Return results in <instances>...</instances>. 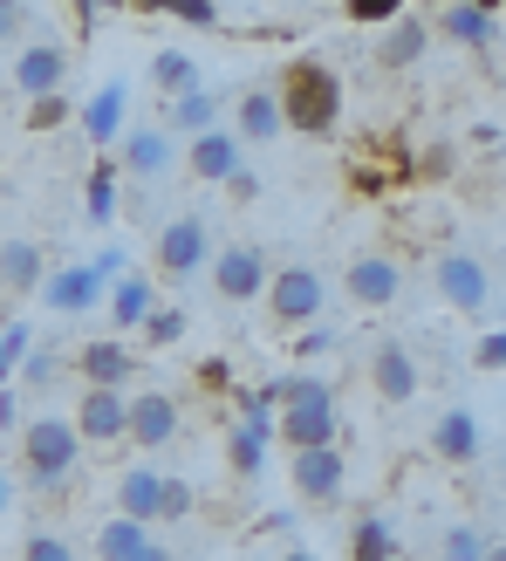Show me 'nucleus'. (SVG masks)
Returning a JSON list of instances; mask_svg holds the SVG:
<instances>
[{"label": "nucleus", "instance_id": "f257e3e1", "mask_svg": "<svg viewBox=\"0 0 506 561\" xmlns=\"http://www.w3.org/2000/svg\"><path fill=\"white\" fill-rule=\"evenodd\" d=\"M274 96H280V124L295 137H329L343 124V76H335L322 55H295V62L280 69Z\"/></svg>", "mask_w": 506, "mask_h": 561}, {"label": "nucleus", "instance_id": "f03ea898", "mask_svg": "<svg viewBox=\"0 0 506 561\" xmlns=\"http://www.w3.org/2000/svg\"><path fill=\"white\" fill-rule=\"evenodd\" d=\"M21 472H27V486H35V493L76 486V472H82V438H76L69 417H55V411L27 417V425H21Z\"/></svg>", "mask_w": 506, "mask_h": 561}, {"label": "nucleus", "instance_id": "7ed1b4c3", "mask_svg": "<svg viewBox=\"0 0 506 561\" xmlns=\"http://www.w3.org/2000/svg\"><path fill=\"white\" fill-rule=\"evenodd\" d=\"M261 301H267V322L274 329H315L322 308H329V280H322V267L288 261V267L267 274V295Z\"/></svg>", "mask_w": 506, "mask_h": 561}, {"label": "nucleus", "instance_id": "20e7f679", "mask_svg": "<svg viewBox=\"0 0 506 561\" xmlns=\"http://www.w3.org/2000/svg\"><path fill=\"white\" fill-rule=\"evenodd\" d=\"M432 288H438V301L452 308V316H493V274H486V261L480 254H465V247H445V254L432 261Z\"/></svg>", "mask_w": 506, "mask_h": 561}, {"label": "nucleus", "instance_id": "39448f33", "mask_svg": "<svg viewBox=\"0 0 506 561\" xmlns=\"http://www.w3.org/2000/svg\"><path fill=\"white\" fill-rule=\"evenodd\" d=\"M151 254H158V274H164V280H192V274L212 261V219H206V213H172V219L158 227V247H151Z\"/></svg>", "mask_w": 506, "mask_h": 561}, {"label": "nucleus", "instance_id": "423d86ee", "mask_svg": "<svg viewBox=\"0 0 506 561\" xmlns=\"http://www.w3.org/2000/svg\"><path fill=\"white\" fill-rule=\"evenodd\" d=\"M267 274H274V261H267V247H253V240H233V247H219L212 254V295L219 301H261L267 295Z\"/></svg>", "mask_w": 506, "mask_h": 561}, {"label": "nucleus", "instance_id": "0eeeda50", "mask_svg": "<svg viewBox=\"0 0 506 561\" xmlns=\"http://www.w3.org/2000/svg\"><path fill=\"white\" fill-rule=\"evenodd\" d=\"M335 432H343V417H335V390L322 383L315 398H301L274 417V438H288V453H315V445H335Z\"/></svg>", "mask_w": 506, "mask_h": 561}, {"label": "nucleus", "instance_id": "6e6552de", "mask_svg": "<svg viewBox=\"0 0 506 561\" xmlns=\"http://www.w3.org/2000/svg\"><path fill=\"white\" fill-rule=\"evenodd\" d=\"M103 295H110V280L90 261L48 267V280H42V308H48V316H90V308H103Z\"/></svg>", "mask_w": 506, "mask_h": 561}, {"label": "nucleus", "instance_id": "1a4fd4ad", "mask_svg": "<svg viewBox=\"0 0 506 561\" xmlns=\"http://www.w3.org/2000/svg\"><path fill=\"white\" fill-rule=\"evenodd\" d=\"M179 158H185V145H179V137H164L158 124H145V130H124V145H117V164H124L130 179H145V185L172 179V172H179Z\"/></svg>", "mask_w": 506, "mask_h": 561}, {"label": "nucleus", "instance_id": "9d476101", "mask_svg": "<svg viewBox=\"0 0 506 561\" xmlns=\"http://www.w3.org/2000/svg\"><path fill=\"white\" fill-rule=\"evenodd\" d=\"M124 438L137 445V453H164V445L179 438V398H172V390H145V398H130Z\"/></svg>", "mask_w": 506, "mask_h": 561}, {"label": "nucleus", "instance_id": "9b49d317", "mask_svg": "<svg viewBox=\"0 0 506 561\" xmlns=\"http://www.w3.org/2000/svg\"><path fill=\"white\" fill-rule=\"evenodd\" d=\"M295 493L308 500V507H335L343 500V480H349V459L343 445H315V453H295Z\"/></svg>", "mask_w": 506, "mask_h": 561}, {"label": "nucleus", "instance_id": "f8f14e48", "mask_svg": "<svg viewBox=\"0 0 506 561\" xmlns=\"http://www.w3.org/2000/svg\"><path fill=\"white\" fill-rule=\"evenodd\" d=\"M124 411H130L124 390H82L76 411H69V425H76V438H82V453H90V445H124Z\"/></svg>", "mask_w": 506, "mask_h": 561}, {"label": "nucleus", "instance_id": "ddd939ff", "mask_svg": "<svg viewBox=\"0 0 506 561\" xmlns=\"http://www.w3.org/2000/svg\"><path fill=\"white\" fill-rule=\"evenodd\" d=\"M62 82H69V48L62 42H27L14 55V90L27 103H42V96H62Z\"/></svg>", "mask_w": 506, "mask_h": 561}, {"label": "nucleus", "instance_id": "4468645a", "mask_svg": "<svg viewBox=\"0 0 506 561\" xmlns=\"http://www.w3.org/2000/svg\"><path fill=\"white\" fill-rule=\"evenodd\" d=\"M179 164H185V172L199 179V185H227V179L240 172V164H246V145H240V137H233L227 124H219V130H206V137H192Z\"/></svg>", "mask_w": 506, "mask_h": 561}, {"label": "nucleus", "instance_id": "2eb2a0df", "mask_svg": "<svg viewBox=\"0 0 506 561\" xmlns=\"http://www.w3.org/2000/svg\"><path fill=\"white\" fill-rule=\"evenodd\" d=\"M343 288H349L356 308H390L404 295V267H398V254H356L349 274H343Z\"/></svg>", "mask_w": 506, "mask_h": 561}, {"label": "nucleus", "instance_id": "dca6fc26", "mask_svg": "<svg viewBox=\"0 0 506 561\" xmlns=\"http://www.w3.org/2000/svg\"><path fill=\"white\" fill-rule=\"evenodd\" d=\"M233 137H240V145H274V137H288L274 82H246V90L233 96Z\"/></svg>", "mask_w": 506, "mask_h": 561}, {"label": "nucleus", "instance_id": "f3484780", "mask_svg": "<svg viewBox=\"0 0 506 561\" xmlns=\"http://www.w3.org/2000/svg\"><path fill=\"white\" fill-rule=\"evenodd\" d=\"M432 35L459 42V48H499V8H472V0H445V8L432 14Z\"/></svg>", "mask_w": 506, "mask_h": 561}, {"label": "nucleus", "instance_id": "a211bd4d", "mask_svg": "<svg viewBox=\"0 0 506 561\" xmlns=\"http://www.w3.org/2000/svg\"><path fill=\"white\" fill-rule=\"evenodd\" d=\"M417 383H425V370H417V356H411L404 343H377V350H370V390H377L390 411L411 404Z\"/></svg>", "mask_w": 506, "mask_h": 561}, {"label": "nucleus", "instance_id": "6ab92c4d", "mask_svg": "<svg viewBox=\"0 0 506 561\" xmlns=\"http://www.w3.org/2000/svg\"><path fill=\"white\" fill-rule=\"evenodd\" d=\"M137 370H145V363H137L117 335H110V343H82L76 350V377H82V390H124Z\"/></svg>", "mask_w": 506, "mask_h": 561}, {"label": "nucleus", "instance_id": "aec40b11", "mask_svg": "<svg viewBox=\"0 0 506 561\" xmlns=\"http://www.w3.org/2000/svg\"><path fill=\"white\" fill-rule=\"evenodd\" d=\"M432 459H445V466H480V411H465V404L438 411L432 417Z\"/></svg>", "mask_w": 506, "mask_h": 561}, {"label": "nucleus", "instance_id": "412c9836", "mask_svg": "<svg viewBox=\"0 0 506 561\" xmlns=\"http://www.w3.org/2000/svg\"><path fill=\"white\" fill-rule=\"evenodd\" d=\"M158 500H164V472L151 459H137L117 472V514L137 520V527H158Z\"/></svg>", "mask_w": 506, "mask_h": 561}, {"label": "nucleus", "instance_id": "4be33fe9", "mask_svg": "<svg viewBox=\"0 0 506 561\" xmlns=\"http://www.w3.org/2000/svg\"><path fill=\"white\" fill-rule=\"evenodd\" d=\"M219 103H227V96H219V90H206V82H199V90H192V96H179V103H164V137H179V145H192V137H206V130H219Z\"/></svg>", "mask_w": 506, "mask_h": 561}, {"label": "nucleus", "instance_id": "5701e85b", "mask_svg": "<svg viewBox=\"0 0 506 561\" xmlns=\"http://www.w3.org/2000/svg\"><path fill=\"white\" fill-rule=\"evenodd\" d=\"M124 110H130V90L124 82H103V90L76 110V124H82L90 145H124Z\"/></svg>", "mask_w": 506, "mask_h": 561}, {"label": "nucleus", "instance_id": "b1692460", "mask_svg": "<svg viewBox=\"0 0 506 561\" xmlns=\"http://www.w3.org/2000/svg\"><path fill=\"white\" fill-rule=\"evenodd\" d=\"M425 48H432V14H398L383 27V42H377V62L383 69H411V62H425Z\"/></svg>", "mask_w": 506, "mask_h": 561}, {"label": "nucleus", "instance_id": "393cba45", "mask_svg": "<svg viewBox=\"0 0 506 561\" xmlns=\"http://www.w3.org/2000/svg\"><path fill=\"white\" fill-rule=\"evenodd\" d=\"M103 308H110V329H145V316L158 308V288H151V274H124V280H110V295H103Z\"/></svg>", "mask_w": 506, "mask_h": 561}, {"label": "nucleus", "instance_id": "a878e982", "mask_svg": "<svg viewBox=\"0 0 506 561\" xmlns=\"http://www.w3.org/2000/svg\"><path fill=\"white\" fill-rule=\"evenodd\" d=\"M42 280H48V261H42L35 240H8V247H0V288H8V295H42Z\"/></svg>", "mask_w": 506, "mask_h": 561}, {"label": "nucleus", "instance_id": "bb28decb", "mask_svg": "<svg viewBox=\"0 0 506 561\" xmlns=\"http://www.w3.org/2000/svg\"><path fill=\"white\" fill-rule=\"evenodd\" d=\"M192 90H199V62H192L185 48H158V55H151V96L179 103V96H192Z\"/></svg>", "mask_w": 506, "mask_h": 561}, {"label": "nucleus", "instance_id": "cd10ccee", "mask_svg": "<svg viewBox=\"0 0 506 561\" xmlns=\"http://www.w3.org/2000/svg\"><path fill=\"white\" fill-rule=\"evenodd\" d=\"M145 541H151V527H137V520H124V514H110L103 527H96V561H137L145 554Z\"/></svg>", "mask_w": 506, "mask_h": 561}, {"label": "nucleus", "instance_id": "c85d7f7f", "mask_svg": "<svg viewBox=\"0 0 506 561\" xmlns=\"http://www.w3.org/2000/svg\"><path fill=\"white\" fill-rule=\"evenodd\" d=\"M349 561H398V527H390V514H363L349 527Z\"/></svg>", "mask_w": 506, "mask_h": 561}, {"label": "nucleus", "instance_id": "c756f323", "mask_svg": "<svg viewBox=\"0 0 506 561\" xmlns=\"http://www.w3.org/2000/svg\"><path fill=\"white\" fill-rule=\"evenodd\" d=\"M117 164H103L96 158V172L82 179V213H90V227H110V219H117Z\"/></svg>", "mask_w": 506, "mask_h": 561}, {"label": "nucleus", "instance_id": "7c9ffc66", "mask_svg": "<svg viewBox=\"0 0 506 561\" xmlns=\"http://www.w3.org/2000/svg\"><path fill=\"white\" fill-rule=\"evenodd\" d=\"M151 14L179 21V27H219V21H227V8H219V0H158Z\"/></svg>", "mask_w": 506, "mask_h": 561}, {"label": "nucleus", "instance_id": "2f4dec72", "mask_svg": "<svg viewBox=\"0 0 506 561\" xmlns=\"http://www.w3.org/2000/svg\"><path fill=\"white\" fill-rule=\"evenodd\" d=\"M438 561H486V535H480V527H465V520H452L438 535Z\"/></svg>", "mask_w": 506, "mask_h": 561}, {"label": "nucleus", "instance_id": "473e14b6", "mask_svg": "<svg viewBox=\"0 0 506 561\" xmlns=\"http://www.w3.org/2000/svg\"><path fill=\"white\" fill-rule=\"evenodd\" d=\"M185 329H192L185 308H164V301H158L151 316H145V343H151V350H172V343H185Z\"/></svg>", "mask_w": 506, "mask_h": 561}, {"label": "nucleus", "instance_id": "72a5a7b5", "mask_svg": "<svg viewBox=\"0 0 506 561\" xmlns=\"http://www.w3.org/2000/svg\"><path fill=\"white\" fill-rule=\"evenodd\" d=\"M21 561H82V548L69 535H55V527H35V535L21 541Z\"/></svg>", "mask_w": 506, "mask_h": 561}, {"label": "nucleus", "instance_id": "f704fd0d", "mask_svg": "<svg viewBox=\"0 0 506 561\" xmlns=\"http://www.w3.org/2000/svg\"><path fill=\"white\" fill-rule=\"evenodd\" d=\"M199 514V493H192V480H172L164 472V500H158V520H192Z\"/></svg>", "mask_w": 506, "mask_h": 561}, {"label": "nucleus", "instance_id": "c9c22d12", "mask_svg": "<svg viewBox=\"0 0 506 561\" xmlns=\"http://www.w3.org/2000/svg\"><path fill=\"white\" fill-rule=\"evenodd\" d=\"M76 117V103L69 96H42V103H27V130H55V124H69Z\"/></svg>", "mask_w": 506, "mask_h": 561}, {"label": "nucleus", "instance_id": "e433bc0d", "mask_svg": "<svg viewBox=\"0 0 506 561\" xmlns=\"http://www.w3.org/2000/svg\"><path fill=\"white\" fill-rule=\"evenodd\" d=\"M398 14H404L398 0H349V21H356V27H390Z\"/></svg>", "mask_w": 506, "mask_h": 561}, {"label": "nucleus", "instance_id": "4c0bfd02", "mask_svg": "<svg viewBox=\"0 0 506 561\" xmlns=\"http://www.w3.org/2000/svg\"><path fill=\"white\" fill-rule=\"evenodd\" d=\"M55 377H62V356H48V350H35V356L21 363V383H27V390H48Z\"/></svg>", "mask_w": 506, "mask_h": 561}, {"label": "nucleus", "instance_id": "58836bf2", "mask_svg": "<svg viewBox=\"0 0 506 561\" xmlns=\"http://www.w3.org/2000/svg\"><path fill=\"white\" fill-rule=\"evenodd\" d=\"M0 356H8L14 370H21L27 356H35V343H27V322H0Z\"/></svg>", "mask_w": 506, "mask_h": 561}, {"label": "nucleus", "instance_id": "ea45409f", "mask_svg": "<svg viewBox=\"0 0 506 561\" xmlns=\"http://www.w3.org/2000/svg\"><path fill=\"white\" fill-rule=\"evenodd\" d=\"M329 350H335V329H322V322H315V329H301V343H295L301 363H315V356H329Z\"/></svg>", "mask_w": 506, "mask_h": 561}, {"label": "nucleus", "instance_id": "a19ab883", "mask_svg": "<svg viewBox=\"0 0 506 561\" xmlns=\"http://www.w3.org/2000/svg\"><path fill=\"white\" fill-rule=\"evenodd\" d=\"M472 363H480V370H506V329L480 335V350H472Z\"/></svg>", "mask_w": 506, "mask_h": 561}, {"label": "nucleus", "instance_id": "79ce46f5", "mask_svg": "<svg viewBox=\"0 0 506 561\" xmlns=\"http://www.w3.org/2000/svg\"><path fill=\"white\" fill-rule=\"evenodd\" d=\"M227 192H233V206H253V199H261V172H253V164H240V172L227 179Z\"/></svg>", "mask_w": 506, "mask_h": 561}, {"label": "nucleus", "instance_id": "37998d69", "mask_svg": "<svg viewBox=\"0 0 506 561\" xmlns=\"http://www.w3.org/2000/svg\"><path fill=\"white\" fill-rule=\"evenodd\" d=\"M27 21H35V8H21V0H0V42H14Z\"/></svg>", "mask_w": 506, "mask_h": 561}, {"label": "nucleus", "instance_id": "c03bdc74", "mask_svg": "<svg viewBox=\"0 0 506 561\" xmlns=\"http://www.w3.org/2000/svg\"><path fill=\"white\" fill-rule=\"evenodd\" d=\"M90 267H96L103 280H124V247H103V254H96Z\"/></svg>", "mask_w": 506, "mask_h": 561}, {"label": "nucleus", "instance_id": "a18cd8bd", "mask_svg": "<svg viewBox=\"0 0 506 561\" xmlns=\"http://www.w3.org/2000/svg\"><path fill=\"white\" fill-rule=\"evenodd\" d=\"M0 432H21V398H14V383L0 390Z\"/></svg>", "mask_w": 506, "mask_h": 561}, {"label": "nucleus", "instance_id": "49530a36", "mask_svg": "<svg viewBox=\"0 0 506 561\" xmlns=\"http://www.w3.org/2000/svg\"><path fill=\"white\" fill-rule=\"evenodd\" d=\"M69 21H76V27H96V21H110V8H103V0H96V8H90V0H76Z\"/></svg>", "mask_w": 506, "mask_h": 561}, {"label": "nucleus", "instance_id": "de8ad7c7", "mask_svg": "<svg viewBox=\"0 0 506 561\" xmlns=\"http://www.w3.org/2000/svg\"><path fill=\"white\" fill-rule=\"evenodd\" d=\"M233 377H227V363H206V370H199V390H227Z\"/></svg>", "mask_w": 506, "mask_h": 561}, {"label": "nucleus", "instance_id": "09e8293b", "mask_svg": "<svg viewBox=\"0 0 506 561\" xmlns=\"http://www.w3.org/2000/svg\"><path fill=\"white\" fill-rule=\"evenodd\" d=\"M137 561H179L172 548H158V541H145V554H137Z\"/></svg>", "mask_w": 506, "mask_h": 561}, {"label": "nucleus", "instance_id": "8fccbe9b", "mask_svg": "<svg viewBox=\"0 0 506 561\" xmlns=\"http://www.w3.org/2000/svg\"><path fill=\"white\" fill-rule=\"evenodd\" d=\"M8 500H14V486H8V472H0V514H8Z\"/></svg>", "mask_w": 506, "mask_h": 561}, {"label": "nucleus", "instance_id": "3c124183", "mask_svg": "<svg viewBox=\"0 0 506 561\" xmlns=\"http://www.w3.org/2000/svg\"><path fill=\"white\" fill-rule=\"evenodd\" d=\"M486 561H506V541H486Z\"/></svg>", "mask_w": 506, "mask_h": 561}, {"label": "nucleus", "instance_id": "603ef678", "mask_svg": "<svg viewBox=\"0 0 506 561\" xmlns=\"http://www.w3.org/2000/svg\"><path fill=\"white\" fill-rule=\"evenodd\" d=\"M280 561H315V554H308V548H288V554H280Z\"/></svg>", "mask_w": 506, "mask_h": 561}, {"label": "nucleus", "instance_id": "864d4df0", "mask_svg": "<svg viewBox=\"0 0 506 561\" xmlns=\"http://www.w3.org/2000/svg\"><path fill=\"white\" fill-rule=\"evenodd\" d=\"M8 377H14V363H8V356H0V390H8Z\"/></svg>", "mask_w": 506, "mask_h": 561}, {"label": "nucleus", "instance_id": "5fc2aeb1", "mask_svg": "<svg viewBox=\"0 0 506 561\" xmlns=\"http://www.w3.org/2000/svg\"><path fill=\"white\" fill-rule=\"evenodd\" d=\"M499 480H506V445H499Z\"/></svg>", "mask_w": 506, "mask_h": 561}, {"label": "nucleus", "instance_id": "6e6d98bb", "mask_svg": "<svg viewBox=\"0 0 506 561\" xmlns=\"http://www.w3.org/2000/svg\"><path fill=\"white\" fill-rule=\"evenodd\" d=\"M499 76H506V42H499Z\"/></svg>", "mask_w": 506, "mask_h": 561}, {"label": "nucleus", "instance_id": "4d7b16f0", "mask_svg": "<svg viewBox=\"0 0 506 561\" xmlns=\"http://www.w3.org/2000/svg\"><path fill=\"white\" fill-rule=\"evenodd\" d=\"M398 561H404V554H398Z\"/></svg>", "mask_w": 506, "mask_h": 561}]
</instances>
